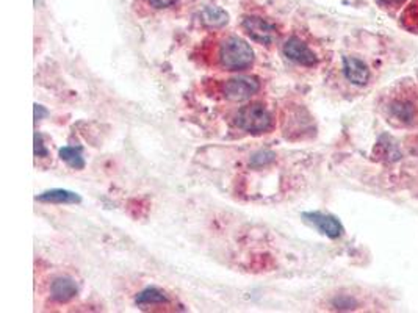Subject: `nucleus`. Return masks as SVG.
<instances>
[{
    "label": "nucleus",
    "mask_w": 418,
    "mask_h": 313,
    "mask_svg": "<svg viewBox=\"0 0 418 313\" xmlns=\"http://www.w3.org/2000/svg\"><path fill=\"white\" fill-rule=\"evenodd\" d=\"M218 63L226 71H245L254 63V50L240 36L230 35L220 42Z\"/></svg>",
    "instance_id": "1"
},
{
    "label": "nucleus",
    "mask_w": 418,
    "mask_h": 313,
    "mask_svg": "<svg viewBox=\"0 0 418 313\" xmlns=\"http://www.w3.org/2000/svg\"><path fill=\"white\" fill-rule=\"evenodd\" d=\"M235 124L239 125L241 130L248 131L252 135L265 134L271 129L273 118L264 105L260 104H251L240 109L235 116Z\"/></svg>",
    "instance_id": "2"
},
{
    "label": "nucleus",
    "mask_w": 418,
    "mask_h": 313,
    "mask_svg": "<svg viewBox=\"0 0 418 313\" xmlns=\"http://www.w3.org/2000/svg\"><path fill=\"white\" fill-rule=\"evenodd\" d=\"M243 29L246 35L259 44L270 46L278 40V29L273 22L259 16H246L243 19Z\"/></svg>",
    "instance_id": "3"
},
{
    "label": "nucleus",
    "mask_w": 418,
    "mask_h": 313,
    "mask_svg": "<svg viewBox=\"0 0 418 313\" xmlns=\"http://www.w3.org/2000/svg\"><path fill=\"white\" fill-rule=\"evenodd\" d=\"M259 90H260V83L251 77L229 79L224 81L221 86V93L224 94V97L229 100H235V102L251 99Z\"/></svg>",
    "instance_id": "4"
},
{
    "label": "nucleus",
    "mask_w": 418,
    "mask_h": 313,
    "mask_svg": "<svg viewBox=\"0 0 418 313\" xmlns=\"http://www.w3.org/2000/svg\"><path fill=\"white\" fill-rule=\"evenodd\" d=\"M284 55L289 60L295 61V63H298V65L305 66V67H312L318 63L316 54L303 40H299L298 36H291L285 41Z\"/></svg>",
    "instance_id": "5"
},
{
    "label": "nucleus",
    "mask_w": 418,
    "mask_h": 313,
    "mask_svg": "<svg viewBox=\"0 0 418 313\" xmlns=\"http://www.w3.org/2000/svg\"><path fill=\"white\" fill-rule=\"evenodd\" d=\"M303 218L305 219V223L314 225L318 232H321V234L326 235L328 238H332V240H335V238H340L343 235L341 223L335 216L329 215V213L307 211V213H304Z\"/></svg>",
    "instance_id": "6"
},
{
    "label": "nucleus",
    "mask_w": 418,
    "mask_h": 313,
    "mask_svg": "<svg viewBox=\"0 0 418 313\" xmlns=\"http://www.w3.org/2000/svg\"><path fill=\"white\" fill-rule=\"evenodd\" d=\"M343 74L349 83L355 86H365L370 81V67L365 61L355 56H343Z\"/></svg>",
    "instance_id": "7"
},
{
    "label": "nucleus",
    "mask_w": 418,
    "mask_h": 313,
    "mask_svg": "<svg viewBox=\"0 0 418 313\" xmlns=\"http://www.w3.org/2000/svg\"><path fill=\"white\" fill-rule=\"evenodd\" d=\"M79 293V287L76 280L71 278H57L51 285V294L57 303H67L76 298Z\"/></svg>",
    "instance_id": "8"
},
{
    "label": "nucleus",
    "mask_w": 418,
    "mask_h": 313,
    "mask_svg": "<svg viewBox=\"0 0 418 313\" xmlns=\"http://www.w3.org/2000/svg\"><path fill=\"white\" fill-rule=\"evenodd\" d=\"M389 113L392 118L403 124H410L417 116L415 105L409 99H395L389 105Z\"/></svg>",
    "instance_id": "9"
},
{
    "label": "nucleus",
    "mask_w": 418,
    "mask_h": 313,
    "mask_svg": "<svg viewBox=\"0 0 418 313\" xmlns=\"http://www.w3.org/2000/svg\"><path fill=\"white\" fill-rule=\"evenodd\" d=\"M374 152L379 155L380 160H385V161H398L401 159V152H399L395 141H393L389 135L379 136L376 147H374Z\"/></svg>",
    "instance_id": "10"
},
{
    "label": "nucleus",
    "mask_w": 418,
    "mask_h": 313,
    "mask_svg": "<svg viewBox=\"0 0 418 313\" xmlns=\"http://www.w3.org/2000/svg\"><path fill=\"white\" fill-rule=\"evenodd\" d=\"M201 21L209 29H220L229 21L227 13L218 6H207L201 11Z\"/></svg>",
    "instance_id": "11"
},
{
    "label": "nucleus",
    "mask_w": 418,
    "mask_h": 313,
    "mask_svg": "<svg viewBox=\"0 0 418 313\" xmlns=\"http://www.w3.org/2000/svg\"><path fill=\"white\" fill-rule=\"evenodd\" d=\"M36 200H41V202H54V204H79L80 200H82V198H80L79 194L67 190H52L36 196Z\"/></svg>",
    "instance_id": "12"
},
{
    "label": "nucleus",
    "mask_w": 418,
    "mask_h": 313,
    "mask_svg": "<svg viewBox=\"0 0 418 313\" xmlns=\"http://www.w3.org/2000/svg\"><path fill=\"white\" fill-rule=\"evenodd\" d=\"M168 303H170V296L157 287H149L136 296V304L138 305H159Z\"/></svg>",
    "instance_id": "13"
},
{
    "label": "nucleus",
    "mask_w": 418,
    "mask_h": 313,
    "mask_svg": "<svg viewBox=\"0 0 418 313\" xmlns=\"http://www.w3.org/2000/svg\"><path fill=\"white\" fill-rule=\"evenodd\" d=\"M60 159L66 161L67 165L74 169H83L85 168V160L82 156L80 149L76 147H63L60 149Z\"/></svg>",
    "instance_id": "14"
},
{
    "label": "nucleus",
    "mask_w": 418,
    "mask_h": 313,
    "mask_svg": "<svg viewBox=\"0 0 418 313\" xmlns=\"http://www.w3.org/2000/svg\"><path fill=\"white\" fill-rule=\"evenodd\" d=\"M274 159H276V155H274L273 152H268V150H264V152H259L252 156L251 165L255 168H260V166L268 165V163L274 161Z\"/></svg>",
    "instance_id": "15"
},
{
    "label": "nucleus",
    "mask_w": 418,
    "mask_h": 313,
    "mask_svg": "<svg viewBox=\"0 0 418 313\" xmlns=\"http://www.w3.org/2000/svg\"><path fill=\"white\" fill-rule=\"evenodd\" d=\"M332 305L339 310H353L355 309V300L349 296H339L332 300Z\"/></svg>",
    "instance_id": "16"
},
{
    "label": "nucleus",
    "mask_w": 418,
    "mask_h": 313,
    "mask_svg": "<svg viewBox=\"0 0 418 313\" xmlns=\"http://www.w3.org/2000/svg\"><path fill=\"white\" fill-rule=\"evenodd\" d=\"M35 155L36 156H47L49 150L46 149L45 143H42V136L40 134H35Z\"/></svg>",
    "instance_id": "17"
},
{
    "label": "nucleus",
    "mask_w": 418,
    "mask_h": 313,
    "mask_svg": "<svg viewBox=\"0 0 418 313\" xmlns=\"http://www.w3.org/2000/svg\"><path fill=\"white\" fill-rule=\"evenodd\" d=\"M149 3H151L154 8H168V6H171L177 2V0H147Z\"/></svg>",
    "instance_id": "18"
},
{
    "label": "nucleus",
    "mask_w": 418,
    "mask_h": 313,
    "mask_svg": "<svg viewBox=\"0 0 418 313\" xmlns=\"http://www.w3.org/2000/svg\"><path fill=\"white\" fill-rule=\"evenodd\" d=\"M374 2L380 6H395V5L403 3L404 0H374Z\"/></svg>",
    "instance_id": "19"
},
{
    "label": "nucleus",
    "mask_w": 418,
    "mask_h": 313,
    "mask_svg": "<svg viewBox=\"0 0 418 313\" xmlns=\"http://www.w3.org/2000/svg\"><path fill=\"white\" fill-rule=\"evenodd\" d=\"M46 115H47V110H45V106H41V105L36 104L35 105V119H36V121H38V119H41L42 116H46Z\"/></svg>",
    "instance_id": "20"
}]
</instances>
